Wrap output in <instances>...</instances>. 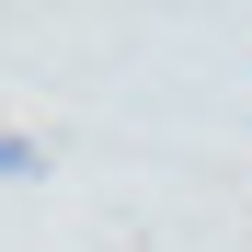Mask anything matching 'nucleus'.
Wrapping results in <instances>:
<instances>
[{
  "instance_id": "obj_1",
  "label": "nucleus",
  "mask_w": 252,
  "mask_h": 252,
  "mask_svg": "<svg viewBox=\"0 0 252 252\" xmlns=\"http://www.w3.org/2000/svg\"><path fill=\"white\" fill-rule=\"evenodd\" d=\"M46 172V138H23V126H0V184H34Z\"/></svg>"
}]
</instances>
